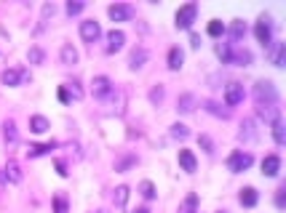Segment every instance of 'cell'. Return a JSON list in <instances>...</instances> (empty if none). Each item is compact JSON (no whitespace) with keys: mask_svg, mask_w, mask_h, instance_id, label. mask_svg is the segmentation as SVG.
Listing matches in <instances>:
<instances>
[{"mask_svg":"<svg viewBox=\"0 0 286 213\" xmlns=\"http://www.w3.org/2000/svg\"><path fill=\"white\" fill-rule=\"evenodd\" d=\"M179 165H182V171H188V173H192L195 171V155H192L190 149H179Z\"/></svg>","mask_w":286,"mask_h":213,"instance_id":"cell-22","label":"cell"},{"mask_svg":"<svg viewBox=\"0 0 286 213\" xmlns=\"http://www.w3.org/2000/svg\"><path fill=\"white\" fill-rule=\"evenodd\" d=\"M278 171H281V157H278V155H268V157L262 160V173L268 178L278 176Z\"/></svg>","mask_w":286,"mask_h":213,"instance_id":"cell-15","label":"cell"},{"mask_svg":"<svg viewBox=\"0 0 286 213\" xmlns=\"http://www.w3.org/2000/svg\"><path fill=\"white\" fill-rule=\"evenodd\" d=\"M177 213H198V195H195V192H190V195L179 203Z\"/></svg>","mask_w":286,"mask_h":213,"instance_id":"cell-21","label":"cell"},{"mask_svg":"<svg viewBox=\"0 0 286 213\" xmlns=\"http://www.w3.org/2000/svg\"><path fill=\"white\" fill-rule=\"evenodd\" d=\"M265 56H268V62L273 67H284L286 64V45L278 43V40H273L268 45V51H265Z\"/></svg>","mask_w":286,"mask_h":213,"instance_id":"cell-6","label":"cell"},{"mask_svg":"<svg viewBox=\"0 0 286 213\" xmlns=\"http://www.w3.org/2000/svg\"><path fill=\"white\" fill-rule=\"evenodd\" d=\"M276 205H278V208H284V205H286V189H284V186L276 192Z\"/></svg>","mask_w":286,"mask_h":213,"instance_id":"cell-44","label":"cell"},{"mask_svg":"<svg viewBox=\"0 0 286 213\" xmlns=\"http://www.w3.org/2000/svg\"><path fill=\"white\" fill-rule=\"evenodd\" d=\"M107 102H110V106H112L115 115H123V112H126V91H121V88L112 85V91L107 93Z\"/></svg>","mask_w":286,"mask_h":213,"instance_id":"cell-11","label":"cell"},{"mask_svg":"<svg viewBox=\"0 0 286 213\" xmlns=\"http://www.w3.org/2000/svg\"><path fill=\"white\" fill-rule=\"evenodd\" d=\"M134 13H137L134 5H129V3H112L107 8V16L112 19V22H131Z\"/></svg>","mask_w":286,"mask_h":213,"instance_id":"cell-4","label":"cell"},{"mask_svg":"<svg viewBox=\"0 0 286 213\" xmlns=\"http://www.w3.org/2000/svg\"><path fill=\"white\" fill-rule=\"evenodd\" d=\"M110 91H112V80L107 75H96L91 80V93H94L96 99H107Z\"/></svg>","mask_w":286,"mask_h":213,"instance_id":"cell-8","label":"cell"},{"mask_svg":"<svg viewBox=\"0 0 286 213\" xmlns=\"http://www.w3.org/2000/svg\"><path fill=\"white\" fill-rule=\"evenodd\" d=\"M99 35H102V27H99V22H94V19L81 22V37L86 40V43H96Z\"/></svg>","mask_w":286,"mask_h":213,"instance_id":"cell-9","label":"cell"},{"mask_svg":"<svg viewBox=\"0 0 286 213\" xmlns=\"http://www.w3.org/2000/svg\"><path fill=\"white\" fill-rule=\"evenodd\" d=\"M222 213H225V211H222Z\"/></svg>","mask_w":286,"mask_h":213,"instance_id":"cell-50","label":"cell"},{"mask_svg":"<svg viewBox=\"0 0 286 213\" xmlns=\"http://www.w3.org/2000/svg\"><path fill=\"white\" fill-rule=\"evenodd\" d=\"M64 91H67L70 99H75V102L83 99V88H81V83H75V80H72V83H64Z\"/></svg>","mask_w":286,"mask_h":213,"instance_id":"cell-35","label":"cell"},{"mask_svg":"<svg viewBox=\"0 0 286 213\" xmlns=\"http://www.w3.org/2000/svg\"><path fill=\"white\" fill-rule=\"evenodd\" d=\"M48 128H51V125H48V120H46L43 115H32L30 117V131L32 133H46Z\"/></svg>","mask_w":286,"mask_h":213,"instance_id":"cell-28","label":"cell"},{"mask_svg":"<svg viewBox=\"0 0 286 213\" xmlns=\"http://www.w3.org/2000/svg\"><path fill=\"white\" fill-rule=\"evenodd\" d=\"M198 144H201V149L206 152V155H211V152H214V142H211L209 136H203V133L198 136Z\"/></svg>","mask_w":286,"mask_h":213,"instance_id":"cell-40","label":"cell"},{"mask_svg":"<svg viewBox=\"0 0 286 213\" xmlns=\"http://www.w3.org/2000/svg\"><path fill=\"white\" fill-rule=\"evenodd\" d=\"M195 96H192V93H182V96H179L177 99V109L179 112H192V109H195Z\"/></svg>","mask_w":286,"mask_h":213,"instance_id":"cell-25","label":"cell"},{"mask_svg":"<svg viewBox=\"0 0 286 213\" xmlns=\"http://www.w3.org/2000/svg\"><path fill=\"white\" fill-rule=\"evenodd\" d=\"M59 59H62L64 67H75L78 64V51L72 48V43H64L62 51H59Z\"/></svg>","mask_w":286,"mask_h":213,"instance_id":"cell-17","label":"cell"},{"mask_svg":"<svg viewBox=\"0 0 286 213\" xmlns=\"http://www.w3.org/2000/svg\"><path fill=\"white\" fill-rule=\"evenodd\" d=\"M238 200H241V205H243V208H254V205H257V200H259V195H257V189H254V186H246V189H241V195H238Z\"/></svg>","mask_w":286,"mask_h":213,"instance_id":"cell-20","label":"cell"},{"mask_svg":"<svg viewBox=\"0 0 286 213\" xmlns=\"http://www.w3.org/2000/svg\"><path fill=\"white\" fill-rule=\"evenodd\" d=\"M270 128H273V142H276L278 146H284V144H286V131H284V123H281V120H276V123H273Z\"/></svg>","mask_w":286,"mask_h":213,"instance_id":"cell-30","label":"cell"},{"mask_svg":"<svg viewBox=\"0 0 286 213\" xmlns=\"http://www.w3.org/2000/svg\"><path fill=\"white\" fill-rule=\"evenodd\" d=\"M134 213H150V208H137Z\"/></svg>","mask_w":286,"mask_h":213,"instance_id":"cell-49","label":"cell"},{"mask_svg":"<svg viewBox=\"0 0 286 213\" xmlns=\"http://www.w3.org/2000/svg\"><path fill=\"white\" fill-rule=\"evenodd\" d=\"M171 136H174V139H188V136H190L188 125H182V123H174V125H171Z\"/></svg>","mask_w":286,"mask_h":213,"instance_id":"cell-38","label":"cell"},{"mask_svg":"<svg viewBox=\"0 0 286 213\" xmlns=\"http://www.w3.org/2000/svg\"><path fill=\"white\" fill-rule=\"evenodd\" d=\"M131 165H137V155H126V157H121V160H115V171H118V173H126Z\"/></svg>","mask_w":286,"mask_h":213,"instance_id":"cell-33","label":"cell"},{"mask_svg":"<svg viewBox=\"0 0 286 213\" xmlns=\"http://www.w3.org/2000/svg\"><path fill=\"white\" fill-rule=\"evenodd\" d=\"M112 203H115V208H126V203H129V186H115V192H112Z\"/></svg>","mask_w":286,"mask_h":213,"instance_id":"cell-26","label":"cell"},{"mask_svg":"<svg viewBox=\"0 0 286 213\" xmlns=\"http://www.w3.org/2000/svg\"><path fill=\"white\" fill-rule=\"evenodd\" d=\"M54 142H51V144H32L30 146V149H27V157H41V155H48V152L51 149H54Z\"/></svg>","mask_w":286,"mask_h":213,"instance_id":"cell-31","label":"cell"},{"mask_svg":"<svg viewBox=\"0 0 286 213\" xmlns=\"http://www.w3.org/2000/svg\"><path fill=\"white\" fill-rule=\"evenodd\" d=\"M54 13H56V5H54V3H46V5H43V22H46L48 16H54Z\"/></svg>","mask_w":286,"mask_h":213,"instance_id":"cell-45","label":"cell"},{"mask_svg":"<svg viewBox=\"0 0 286 213\" xmlns=\"http://www.w3.org/2000/svg\"><path fill=\"white\" fill-rule=\"evenodd\" d=\"M206 35H209V37H222L225 35V24L219 22V19L209 22V27H206Z\"/></svg>","mask_w":286,"mask_h":213,"instance_id":"cell-34","label":"cell"},{"mask_svg":"<svg viewBox=\"0 0 286 213\" xmlns=\"http://www.w3.org/2000/svg\"><path fill=\"white\" fill-rule=\"evenodd\" d=\"M54 168H56V173H59L62 178H67V176H70V171H67V165H64V160H56Z\"/></svg>","mask_w":286,"mask_h":213,"instance_id":"cell-42","label":"cell"},{"mask_svg":"<svg viewBox=\"0 0 286 213\" xmlns=\"http://www.w3.org/2000/svg\"><path fill=\"white\" fill-rule=\"evenodd\" d=\"M254 37H257V43L265 45V48L273 43V30H270V19L268 16H259V22L254 24Z\"/></svg>","mask_w":286,"mask_h":213,"instance_id":"cell-5","label":"cell"},{"mask_svg":"<svg viewBox=\"0 0 286 213\" xmlns=\"http://www.w3.org/2000/svg\"><path fill=\"white\" fill-rule=\"evenodd\" d=\"M43 59H46V53H43V48H38V45H32V48L27 51V62L30 64H43Z\"/></svg>","mask_w":286,"mask_h":213,"instance_id":"cell-37","label":"cell"},{"mask_svg":"<svg viewBox=\"0 0 286 213\" xmlns=\"http://www.w3.org/2000/svg\"><path fill=\"white\" fill-rule=\"evenodd\" d=\"M238 139H241V142H257L259 133H257V123H254V120H243L241 131H238Z\"/></svg>","mask_w":286,"mask_h":213,"instance_id":"cell-14","label":"cell"},{"mask_svg":"<svg viewBox=\"0 0 286 213\" xmlns=\"http://www.w3.org/2000/svg\"><path fill=\"white\" fill-rule=\"evenodd\" d=\"M225 102H228V106L241 104V102H243V85H241V83H236V80L225 85Z\"/></svg>","mask_w":286,"mask_h":213,"instance_id":"cell-10","label":"cell"},{"mask_svg":"<svg viewBox=\"0 0 286 213\" xmlns=\"http://www.w3.org/2000/svg\"><path fill=\"white\" fill-rule=\"evenodd\" d=\"M203 106H206V112H211L214 117H222V120H228V117H230V109H222V106H219L217 102H206Z\"/></svg>","mask_w":286,"mask_h":213,"instance_id":"cell-32","label":"cell"},{"mask_svg":"<svg viewBox=\"0 0 286 213\" xmlns=\"http://www.w3.org/2000/svg\"><path fill=\"white\" fill-rule=\"evenodd\" d=\"M190 45H192V48H201V35L192 32V35H190Z\"/></svg>","mask_w":286,"mask_h":213,"instance_id":"cell-47","label":"cell"},{"mask_svg":"<svg viewBox=\"0 0 286 213\" xmlns=\"http://www.w3.org/2000/svg\"><path fill=\"white\" fill-rule=\"evenodd\" d=\"M0 80H3V85H8V88H16V85H22V83L30 80V72L27 70H3Z\"/></svg>","mask_w":286,"mask_h":213,"instance_id":"cell-7","label":"cell"},{"mask_svg":"<svg viewBox=\"0 0 286 213\" xmlns=\"http://www.w3.org/2000/svg\"><path fill=\"white\" fill-rule=\"evenodd\" d=\"M5 186V178H3V171H0V189Z\"/></svg>","mask_w":286,"mask_h":213,"instance_id":"cell-48","label":"cell"},{"mask_svg":"<svg viewBox=\"0 0 286 213\" xmlns=\"http://www.w3.org/2000/svg\"><path fill=\"white\" fill-rule=\"evenodd\" d=\"M54 213H70V211H67V200H64L62 195L54 197Z\"/></svg>","mask_w":286,"mask_h":213,"instance_id":"cell-41","label":"cell"},{"mask_svg":"<svg viewBox=\"0 0 286 213\" xmlns=\"http://www.w3.org/2000/svg\"><path fill=\"white\" fill-rule=\"evenodd\" d=\"M150 102L155 106H161V102H163V85H155V88L150 91Z\"/></svg>","mask_w":286,"mask_h":213,"instance_id":"cell-39","label":"cell"},{"mask_svg":"<svg viewBox=\"0 0 286 213\" xmlns=\"http://www.w3.org/2000/svg\"><path fill=\"white\" fill-rule=\"evenodd\" d=\"M230 40H233V43H241V40H243V35H246V24H243V19H236V22H233L230 24Z\"/></svg>","mask_w":286,"mask_h":213,"instance_id":"cell-23","label":"cell"},{"mask_svg":"<svg viewBox=\"0 0 286 213\" xmlns=\"http://www.w3.org/2000/svg\"><path fill=\"white\" fill-rule=\"evenodd\" d=\"M3 139H5V144H8V146L19 144V133H16L14 120H5V123H3Z\"/></svg>","mask_w":286,"mask_h":213,"instance_id":"cell-18","label":"cell"},{"mask_svg":"<svg viewBox=\"0 0 286 213\" xmlns=\"http://www.w3.org/2000/svg\"><path fill=\"white\" fill-rule=\"evenodd\" d=\"M195 13H198V3H185L182 8L177 11L174 24L179 27V30H190V24L195 22Z\"/></svg>","mask_w":286,"mask_h":213,"instance_id":"cell-3","label":"cell"},{"mask_svg":"<svg viewBox=\"0 0 286 213\" xmlns=\"http://www.w3.org/2000/svg\"><path fill=\"white\" fill-rule=\"evenodd\" d=\"M139 195H142L144 200H152V197H155V184L147 181V178H144V181H139Z\"/></svg>","mask_w":286,"mask_h":213,"instance_id":"cell-36","label":"cell"},{"mask_svg":"<svg viewBox=\"0 0 286 213\" xmlns=\"http://www.w3.org/2000/svg\"><path fill=\"white\" fill-rule=\"evenodd\" d=\"M230 64H236V67H249L251 64V53L249 51H241V48H238V51H233V56H230Z\"/></svg>","mask_w":286,"mask_h":213,"instance_id":"cell-27","label":"cell"},{"mask_svg":"<svg viewBox=\"0 0 286 213\" xmlns=\"http://www.w3.org/2000/svg\"><path fill=\"white\" fill-rule=\"evenodd\" d=\"M3 178H5V181H11V184H22V178H24L22 165H19L16 160H8L5 168H3Z\"/></svg>","mask_w":286,"mask_h":213,"instance_id":"cell-12","label":"cell"},{"mask_svg":"<svg viewBox=\"0 0 286 213\" xmlns=\"http://www.w3.org/2000/svg\"><path fill=\"white\" fill-rule=\"evenodd\" d=\"M254 99H257V106H265V104H276L278 102V91L270 80H257L254 83Z\"/></svg>","mask_w":286,"mask_h":213,"instance_id":"cell-1","label":"cell"},{"mask_svg":"<svg viewBox=\"0 0 286 213\" xmlns=\"http://www.w3.org/2000/svg\"><path fill=\"white\" fill-rule=\"evenodd\" d=\"M251 163H254V157L249 155V152H241V149H236L233 155L228 157V168L233 173H243V171H249L251 168Z\"/></svg>","mask_w":286,"mask_h":213,"instance_id":"cell-2","label":"cell"},{"mask_svg":"<svg viewBox=\"0 0 286 213\" xmlns=\"http://www.w3.org/2000/svg\"><path fill=\"white\" fill-rule=\"evenodd\" d=\"M81 11H83V3H72V0L67 3V13H70V16H78Z\"/></svg>","mask_w":286,"mask_h":213,"instance_id":"cell-43","label":"cell"},{"mask_svg":"<svg viewBox=\"0 0 286 213\" xmlns=\"http://www.w3.org/2000/svg\"><path fill=\"white\" fill-rule=\"evenodd\" d=\"M147 59H150V53H147V51H144V48H137L134 53H131V59H129V70H134V72H137V70H142Z\"/></svg>","mask_w":286,"mask_h":213,"instance_id":"cell-19","label":"cell"},{"mask_svg":"<svg viewBox=\"0 0 286 213\" xmlns=\"http://www.w3.org/2000/svg\"><path fill=\"white\" fill-rule=\"evenodd\" d=\"M214 53H217L219 59H222V64H230V56H233L230 43H222V40H219V43L214 45Z\"/></svg>","mask_w":286,"mask_h":213,"instance_id":"cell-29","label":"cell"},{"mask_svg":"<svg viewBox=\"0 0 286 213\" xmlns=\"http://www.w3.org/2000/svg\"><path fill=\"white\" fill-rule=\"evenodd\" d=\"M59 102H62V104H67V102H70V93L64 91V85H59Z\"/></svg>","mask_w":286,"mask_h":213,"instance_id":"cell-46","label":"cell"},{"mask_svg":"<svg viewBox=\"0 0 286 213\" xmlns=\"http://www.w3.org/2000/svg\"><path fill=\"white\" fill-rule=\"evenodd\" d=\"M257 120H262V123L273 125L276 120H281V115H278V106L276 104H265V106H257Z\"/></svg>","mask_w":286,"mask_h":213,"instance_id":"cell-13","label":"cell"},{"mask_svg":"<svg viewBox=\"0 0 286 213\" xmlns=\"http://www.w3.org/2000/svg\"><path fill=\"white\" fill-rule=\"evenodd\" d=\"M182 62H185L182 48H171L169 51V70L171 72H179V70H182Z\"/></svg>","mask_w":286,"mask_h":213,"instance_id":"cell-24","label":"cell"},{"mask_svg":"<svg viewBox=\"0 0 286 213\" xmlns=\"http://www.w3.org/2000/svg\"><path fill=\"white\" fill-rule=\"evenodd\" d=\"M126 45V35L121 30H112L110 35H107V53H118Z\"/></svg>","mask_w":286,"mask_h":213,"instance_id":"cell-16","label":"cell"}]
</instances>
